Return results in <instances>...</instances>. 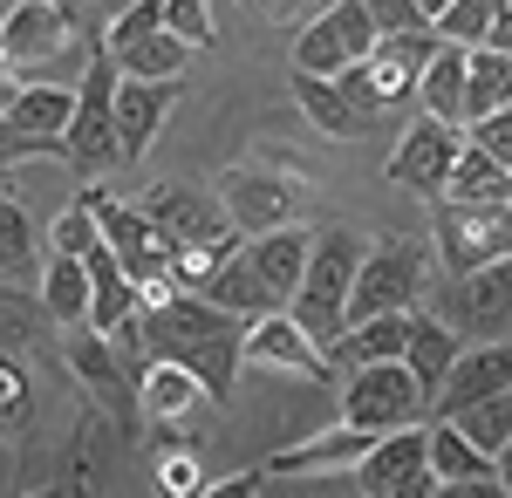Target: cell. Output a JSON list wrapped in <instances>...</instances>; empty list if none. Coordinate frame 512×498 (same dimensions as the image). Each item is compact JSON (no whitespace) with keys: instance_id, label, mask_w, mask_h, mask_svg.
<instances>
[{"instance_id":"cell-1","label":"cell","mask_w":512,"mask_h":498,"mask_svg":"<svg viewBox=\"0 0 512 498\" xmlns=\"http://www.w3.org/2000/svg\"><path fill=\"white\" fill-rule=\"evenodd\" d=\"M123 335L144 348V362H185L205 389V403H226L239 383V342L246 314L205 301V294H164L123 321Z\"/></svg>"},{"instance_id":"cell-2","label":"cell","mask_w":512,"mask_h":498,"mask_svg":"<svg viewBox=\"0 0 512 498\" xmlns=\"http://www.w3.org/2000/svg\"><path fill=\"white\" fill-rule=\"evenodd\" d=\"M355 267H362V239L342 226L315 232V246H308V267H301V287H294V301L287 314L308 328V342L328 355V342L349 328V287H355Z\"/></svg>"},{"instance_id":"cell-3","label":"cell","mask_w":512,"mask_h":498,"mask_svg":"<svg viewBox=\"0 0 512 498\" xmlns=\"http://www.w3.org/2000/svg\"><path fill=\"white\" fill-rule=\"evenodd\" d=\"M110 103H117V62L103 55V41H89V69H82L76 110H69V130H62V164L82 171V178H103L117 171V123H110Z\"/></svg>"},{"instance_id":"cell-4","label":"cell","mask_w":512,"mask_h":498,"mask_svg":"<svg viewBox=\"0 0 512 498\" xmlns=\"http://www.w3.org/2000/svg\"><path fill=\"white\" fill-rule=\"evenodd\" d=\"M431 232H437V260L444 273H472L485 260H506L512 253V198H485V205H465V198H431Z\"/></svg>"},{"instance_id":"cell-5","label":"cell","mask_w":512,"mask_h":498,"mask_svg":"<svg viewBox=\"0 0 512 498\" xmlns=\"http://www.w3.org/2000/svg\"><path fill=\"white\" fill-rule=\"evenodd\" d=\"M342 417L362 423L369 437H383V430H403V423H424L431 417V396L403 369V355L396 362H355L349 383H342Z\"/></svg>"},{"instance_id":"cell-6","label":"cell","mask_w":512,"mask_h":498,"mask_svg":"<svg viewBox=\"0 0 512 498\" xmlns=\"http://www.w3.org/2000/svg\"><path fill=\"white\" fill-rule=\"evenodd\" d=\"M431 287V273H424V246L417 239H376L369 253H362V267H355V287H349V321H369V314H403V307H417V294Z\"/></svg>"},{"instance_id":"cell-7","label":"cell","mask_w":512,"mask_h":498,"mask_svg":"<svg viewBox=\"0 0 512 498\" xmlns=\"http://www.w3.org/2000/svg\"><path fill=\"white\" fill-rule=\"evenodd\" d=\"M103 55L117 62V76H185V62H192V48L164 28L158 0H130L123 14H110Z\"/></svg>"},{"instance_id":"cell-8","label":"cell","mask_w":512,"mask_h":498,"mask_svg":"<svg viewBox=\"0 0 512 498\" xmlns=\"http://www.w3.org/2000/svg\"><path fill=\"white\" fill-rule=\"evenodd\" d=\"M219 212H226L239 232L294 226V219L308 212V185H301L294 171H260V164H233V171H219Z\"/></svg>"},{"instance_id":"cell-9","label":"cell","mask_w":512,"mask_h":498,"mask_svg":"<svg viewBox=\"0 0 512 498\" xmlns=\"http://www.w3.org/2000/svg\"><path fill=\"white\" fill-rule=\"evenodd\" d=\"M355 492L369 498H417L431 492V417L403 423V430H383L362 458H355Z\"/></svg>"},{"instance_id":"cell-10","label":"cell","mask_w":512,"mask_h":498,"mask_svg":"<svg viewBox=\"0 0 512 498\" xmlns=\"http://www.w3.org/2000/svg\"><path fill=\"white\" fill-rule=\"evenodd\" d=\"M437 321L472 328L478 342H506L512 335V253L506 260H485L472 273H451L444 294H437Z\"/></svg>"},{"instance_id":"cell-11","label":"cell","mask_w":512,"mask_h":498,"mask_svg":"<svg viewBox=\"0 0 512 498\" xmlns=\"http://www.w3.org/2000/svg\"><path fill=\"white\" fill-rule=\"evenodd\" d=\"M376 48V21H369V7L362 0H328L315 21L294 35V69H308V76H335V69H349Z\"/></svg>"},{"instance_id":"cell-12","label":"cell","mask_w":512,"mask_h":498,"mask_svg":"<svg viewBox=\"0 0 512 498\" xmlns=\"http://www.w3.org/2000/svg\"><path fill=\"white\" fill-rule=\"evenodd\" d=\"M69 369H76V383L89 389V403L103 410V417H117L123 430L137 423V376L117 362V348H110V335H96L89 321L82 328H69Z\"/></svg>"},{"instance_id":"cell-13","label":"cell","mask_w":512,"mask_h":498,"mask_svg":"<svg viewBox=\"0 0 512 498\" xmlns=\"http://www.w3.org/2000/svg\"><path fill=\"white\" fill-rule=\"evenodd\" d=\"M171 110H178V76H117L110 123H117V157L123 164H144V151L158 144V130H164Z\"/></svg>"},{"instance_id":"cell-14","label":"cell","mask_w":512,"mask_h":498,"mask_svg":"<svg viewBox=\"0 0 512 498\" xmlns=\"http://www.w3.org/2000/svg\"><path fill=\"white\" fill-rule=\"evenodd\" d=\"M76 35H82V21L62 0H7V14H0V55H7L14 69L55 62Z\"/></svg>"},{"instance_id":"cell-15","label":"cell","mask_w":512,"mask_h":498,"mask_svg":"<svg viewBox=\"0 0 512 498\" xmlns=\"http://www.w3.org/2000/svg\"><path fill=\"white\" fill-rule=\"evenodd\" d=\"M458 144H465L458 123H444V116H417V123L396 137V151H390V185H396V192H417V198H437V185H444V171H451Z\"/></svg>"},{"instance_id":"cell-16","label":"cell","mask_w":512,"mask_h":498,"mask_svg":"<svg viewBox=\"0 0 512 498\" xmlns=\"http://www.w3.org/2000/svg\"><path fill=\"white\" fill-rule=\"evenodd\" d=\"M239 362H246V369H274V376H315V383H328V355L308 342V328H301L287 307L260 314V321H246Z\"/></svg>"},{"instance_id":"cell-17","label":"cell","mask_w":512,"mask_h":498,"mask_svg":"<svg viewBox=\"0 0 512 498\" xmlns=\"http://www.w3.org/2000/svg\"><path fill=\"white\" fill-rule=\"evenodd\" d=\"M437 48H444V35H437L431 21L376 35V48H369L362 62H369V76H376V89H383V110H390V103H410V96H417V76H424V62H431Z\"/></svg>"},{"instance_id":"cell-18","label":"cell","mask_w":512,"mask_h":498,"mask_svg":"<svg viewBox=\"0 0 512 498\" xmlns=\"http://www.w3.org/2000/svg\"><path fill=\"white\" fill-rule=\"evenodd\" d=\"M437 492H485V498L499 492V458L478 451L472 437L444 417H431V498Z\"/></svg>"},{"instance_id":"cell-19","label":"cell","mask_w":512,"mask_h":498,"mask_svg":"<svg viewBox=\"0 0 512 498\" xmlns=\"http://www.w3.org/2000/svg\"><path fill=\"white\" fill-rule=\"evenodd\" d=\"M144 212H151V226L171 239V253H185V246H212V239L239 232L219 205H205V198L185 192V185H151V192H144Z\"/></svg>"},{"instance_id":"cell-20","label":"cell","mask_w":512,"mask_h":498,"mask_svg":"<svg viewBox=\"0 0 512 498\" xmlns=\"http://www.w3.org/2000/svg\"><path fill=\"white\" fill-rule=\"evenodd\" d=\"M69 110H76V89H55V82H21L14 103L0 110V123L21 137V151H62V130H69Z\"/></svg>"},{"instance_id":"cell-21","label":"cell","mask_w":512,"mask_h":498,"mask_svg":"<svg viewBox=\"0 0 512 498\" xmlns=\"http://www.w3.org/2000/svg\"><path fill=\"white\" fill-rule=\"evenodd\" d=\"M369 444H376V437H369L362 423L342 417L335 430H321V437H308V444L274 451V458H267V478H301V471H308V478H349L355 458H362Z\"/></svg>"},{"instance_id":"cell-22","label":"cell","mask_w":512,"mask_h":498,"mask_svg":"<svg viewBox=\"0 0 512 498\" xmlns=\"http://www.w3.org/2000/svg\"><path fill=\"white\" fill-rule=\"evenodd\" d=\"M512 383V335L506 342H478V348H458V362H451V376L444 389L431 396V417H451V410H465L478 396H492V389Z\"/></svg>"},{"instance_id":"cell-23","label":"cell","mask_w":512,"mask_h":498,"mask_svg":"<svg viewBox=\"0 0 512 498\" xmlns=\"http://www.w3.org/2000/svg\"><path fill=\"white\" fill-rule=\"evenodd\" d=\"M308 246H315V239H308L301 226H274V232H246L239 253H246V267L267 280V294L287 307L294 287H301V267H308Z\"/></svg>"},{"instance_id":"cell-24","label":"cell","mask_w":512,"mask_h":498,"mask_svg":"<svg viewBox=\"0 0 512 498\" xmlns=\"http://www.w3.org/2000/svg\"><path fill=\"white\" fill-rule=\"evenodd\" d=\"M82 267H89V328H96V335H117L123 321H130V314L144 307L137 280L117 267V253H110L103 239H96V246L82 253Z\"/></svg>"},{"instance_id":"cell-25","label":"cell","mask_w":512,"mask_h":498,"mask_svg":"<svg viewBox=\"0 0 512 498\" xmlns=\"http://www.w3.org/2000/svg\"><path fill=\"white\" fill-rule=\"evenodd\" d=\"M410 314H417V307L349 321V328L328 342V369H335V362H342V369H355V362H396V355H403V342H410Z\"/></svg>"},{"instance_id":"cell-26","label":"cell","mask_w":512,"mask_h":498,"mask_svg":"<svg viewBox=\"0 0 512 498\" xmlns=\"http://www.w3.org/2000/svg\"><path fill=\"white\" fill-rule=\"evenodd\" d=\"M294 103H301V116L315 123L321 137H335V144H355V137L369 130V116L349 110V96L335 89V76H308V69H294Z\"/></svg>"},{"instance_id":"cell-27","label":"cell","mask_w":512,"mask_h":498,"mask_svg":"<svg viewBox=\"0 0 512 498\" xmlns=\"http://www.w3.org/2000/svg\"><path fill=\"white\" fill-rule=\"evenodd\" d=\"M451 362H458V328H451V321H437V314H410L403 369H410V376L424 383V396H437V389H444Z\"/></svg>"},{"instance_id":"cell-28","label":"cell","mask_w":512,"mask_h":498,"mask_svg":"<svg viewBox=\"0 0 512 498\" xmlns=\"http://www.w3.org/2000/svg\"><path fill=\"white\" fill-rule=\"evenodd\" d=\"M417 110L465 130V48H458V41H444L431 62H424V76H417Z\"/></svg>"},{"instance_id":"cell-29","label":"cell","mask_w":512,"mask_h":498,"mask_svg":"<svg viewBox=\"0 0 512 498\" xmlns=\"http://www.w3.org/2000/svg\"><path fill=\"white\" fill-rule=\"evenodd\" d=\"M198 376L185 362H144V376H137V410L158 423H178L185 410H198Z\"/></svg>"},{"instance_id":"cell-30","label":"cell","mask_w":512,"mask_h":498,"mask_svg":"<svg viewBox=\"0 0 512 498\" xmlns=\"http://www.w3.org/2000/svg\"><path fill=\"white\" fill-rule=\"evenodd\" d=\"M437 198H465V205L512 198V171L499 164V157H485L472 137H465V144H458V157H451V171H444V185H437Z\"/></svg>"},{"instance_id":"cell-31","label":"cell","mask_w":512,"mask_h":498,"mask_svg":"<svg viewBox=\"0 0 512 498\" xmlns=\"http://www.w3.org/2000/svg\"><path fill=\"white\" fill-rule=\"evenodd\" d=\"M41 307L62 328L89 321V267H82V253H48V267H41Z\"/></svg>"},{"instance_id":"cell-32","label":"cell","mask_w":512,"mask_h":498,"mask_svg":"<svg viewBox=\"0 0 512 498\" xmlns=\"http://www.w3.org/2000/svg\"><path fill=\"white\" fill-rule=\"evenodd\" d=\"M499 103H512V55L478 41V48H465V123Z\"/></svg>"},{"instance_id":"cell-33","label":"cell","mask_w":512,"mask_h":498,"mask_svg":"<svg viewBox=\"0 0 512 498\" xmlns=\"http://www.w3.org/2000/svg\"><path fill=\"white\" fill-rule=\"evenodd\" d=\"M205 301H219V307H233V314H246V321H260V314H274V294H267V280L246 267V253H233V260H219V273L198 287Z\"/></svg>"},{"instance_id":"cell-34","label":"cell","mask_w":512,"mask_h":498,"mask_svg":"<svg viewBox=\"0 0 512 498\" xmlns=\"http://www.w3.org/2000/svg\"><path fill=\"white\" fill-rule=\"evenodd\" d=\"M444 423H458L478 451H492V458H499V444L512 437V383L492 389V396H478V403H465V410H451Z\"/></svg>"},{"instance_id":"cell-35","label":"cell","mask_w":512,"mask_h":498,"mask_svg":"<svg viewBox=\"0 0 512 498\" xmlns=\"http://www.w3.org/2000/svg\"><path fill=\"white\" fill-rule=\"evenodd\" d=\"M35 273V212H21L0 192V280H28Z\"/></svg>"},{"instance_id":"cell-36","label":"cell","mask_w":512,"mask_h":498,"mask_svg":"<svg viewBox=\"0 0 512 498\" xmlns=\"http://www.w3.org/2000/svg\"><path fill=\"white\" fill-rule=\"evenodd\" d=\"M103 232H96V205H89V192H76L69 205H62V219L48 226V253H89Z\"/></svg>"},{"instance_id":"cell-37","label":"cell","mask_w":512,"mask_h":498,"mask_svg":"<svg viewBox=\"0 0 512 498\" xmlns=\"http://www.w3.org/2000/svg\"><path fill=\"white\" fill-rule=\"evenodd\" d=\"M492 14H499V0H451L431 28L444 41H458V48H478V41H485V28H492Z\"/></svg>"},{"instance_id":"cell-38","label":"cell","mask_w":512,"mask_h":498,"mask_svg":"<svg viewBox=\"0 0 512 498\" xmlns=\"http://www.w3.org/2000/svg\"><path fill=\"white\" fill-rule=\"evenodd\" d=\"M28 417H35V396H28V376L0 355V437H21L28 430Z\"/></svg>"},{"instance_id":"cell-39","label":"cell","mask_w":512,"mask_h":498,"mask_svg":"<svg viewBox=\"0 0 512 498\" xmlns=\"http://www.w3.org/2000/svg\"><path fill=\"white\" fill-rule=\"evenodd\" d=\"M158 7H164V28L185 48H212V7L205 0H158Z\"/></svg>"},{"instance_id":"cell-40","label":"cell","mask_w":512,"mask_h":498,"mask_svg":"<svg viewBox=\"0 0 512 498\" xmlns=\"http://www.w3.org/2000/svg\"><path fill=\"white\" fill-rule=\"evenodd\" d=\"M465 137H472L485 157H499V164L512 171V103H499V110L472 116V123H465Z\"/></svg>"},{"instance_id":"cell-41","label":"cell","mask_w":512,"mask_h":498,"mask_svg":"<svg viewBox=\"0 0 512 498\" xmlns=\"http://www.w3.org/2000/svg\"><path fill=\"white\" fill-rule=\"evenodd\" d=\"M335 89L349 96V110H362L369 123L383 116V89H376V76H369V62H349V69H335Z\"/></svg>"},{"instance_id":"cell-42","label":"cell","mask_w":512,"mask_h":498,"mask_svg":"<svg viewBox=\"0 0 512 498\" xmlns=\"http://www.w3.org/2000/svg\"><path fill=\"white\" fill-rule=\"evenodd\" d=\"M369 7V21H376V35H390V28H417L424 14H417V0H362Z\"/></svg>"},{"instance_id":"cell-43","label":"cell","mask_w":512,"mask_h":498,"mask_svg":"<svg viewBox=\"0 0 512 498\" xmlns=\"http://www.w3.org/2000/svg\"><path fill=\"white\" fill-rule=\"evenodd\" d=\"M158 485H164V492H205L192 458H164V464H158Z\"/></svg>"},{"instance_id":"cell-44","label":"cell","mask_w":512,"mask_h":498,"mask_svg":"<svg viewBox=\"0 0 512 498\" xmlns=\"http://www.w3.org/2000/svg\"><path fill=\"white\" fill-rule=\"evenodd\" d=\"M267 485V471H239V478H226V485H212L205 498H246V492H260Z\"/></svg>"},{"instance_id":"cell-45","label":"cell","mask_w":512,"mask_h":498,"mask_svg":"<svg viewBox=\"0 0 512 498\" xmlns=\"http://www.w3.org/2000/svg\"><path fill=\"white\" fill-rule=\"evenodd\" d=\"M485 48H506L512 55V0H499V14H492V28H485Z\"/></svg>"},{"instance_id":"cell-46","label":"cell","mask_w":512,"mask_h":498,"mask_svg":"<svg viewBox=\"0 0 512 498\" xmlns=\"http://www.w3.org/2000/svg\"><path fill=\"white\" fill-rule=\"evenodd\" d=\"M246 7H253V14H267V21H294L308 0H246Z\"/></svg>"},{"instance_id":"cell-47","label":"cell","mask_w":512,"mask_h":498,"mask_svg":"<svg viewBox=\"0 0 512 498\" xmlns=\"http://www.w3.org/2000/svg\"><path fill=\"white\" fill-rule=\"evenodd\" d=\"M130 0H82V28H89V14H123Z\"/></svg>"},{"instance_id":"cell-48","label":"cell","mask_w":512,"mask_h":498,"mask_svg":"<svg viewBox=\"0 0 512 498\" xmlns=\"http://www.w3.org/2000/svg\"><path fill=\"white\" fill-rule=\"evenodd\" d=\"M499 492H512V437L499 444Z\"/></svg>"},{"instance_id":"cell-49","label":"cell","mask_w":512,"mask_h":498,"mask_svg":"<svg viewBox=\"0 0 512 498\" xmlns=\"http://www.w3.org/2000/svg\"><path fill=\"white\" fill-rule=\"evenodd\" d=\"M444 7H451V0H417V14H424V21H437Z\"/></svg>"},{"instance_id":"cell-50","label":"cell","mask_w":512,"mask_h":498,"mask_svg":"<svg viewBox=\"0 0 512 498\" xmlns=\"http://www.w3.org/2000/svg\"><path fill=\"white\" fill-rule=\"evenodd\" d=\"M0 192H7V185H0Z\"/></svg>"}]
</instances>
